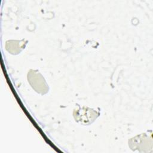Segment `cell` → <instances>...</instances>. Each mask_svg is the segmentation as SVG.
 Listing matches in <instances>:
<instances>
[{"label":"cell","mask_w":153,"mask_h":153,"mask_svg":"<svg viewBox=\"0 0 153 153\" xmlns=\"http://www.w3.org/2000/svg\"><path fill=\"white\" fill-rule=\"evenodd\" d=\"M73 115L76 122L84 125H89L99 117V113L94 109L78 105V108L74 111Z\"/></svg>","instance_id":"cell-1"}]
</instances>
